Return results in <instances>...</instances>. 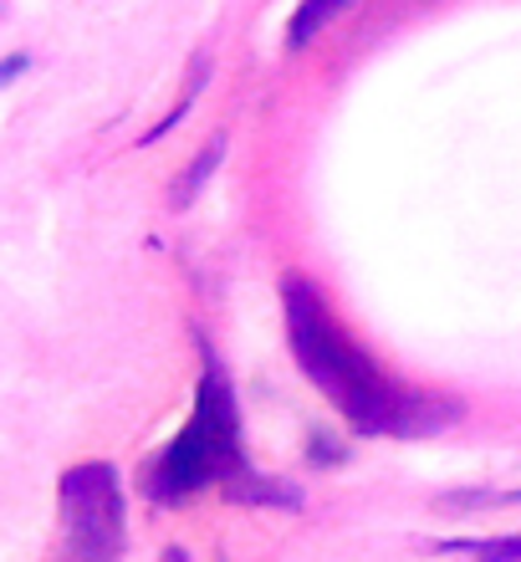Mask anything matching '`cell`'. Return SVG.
Listing matches in <instances>:
<instances>
[{"label":"cell","mask_w":521,"mask_h":562,"mask_svg":"<svg viewBox=\"0 0 521 562\" xmlns=\"http://www.w3.org/2000/svg\"><path fill=\"white\" fill-rule=\"evenodd\" d=\"M282 312H286V342L297 353L302 373L313 379L338 415L363 435H424L440 419H424L434 400H419L415 389L394 384L378 363L343 333V323L328 312V302L307 286V277L282 281Z\"/></svg>","instance_id":"cell-1"},{"label":"cell","mask_w":521,"mask_h":562,"mask_svg":"<svg viewBox=\"0 0 521 562\" xmlns=\"http://www.w3.org/2000/svg\"><path fill=\"white\" fill-rule=\"evenodd\" d=\"M215 481H236L230 496H246V502H267L256 486H267V481H256L251 465H246V450H240V415H236V394L225 384V373L209 363L200 389H194V409L184 419L174 440L165 445V456L149 460V471H144V491H149L154 502H190L200 496L205 486Z\"/></svg>","instance_id":"cell-2"},{"label":"cell","mask_w":521,"mask_h":562,"mask_svg":"<svg viewBox=\"0 0 521 562\" xmlns=\"http://www.w3.org/2000/svg\"><path fill=\"white\" fill-rule=\"evenodd\" d=\"M61 537L72 562H118L128 542V506H123V481L107 460H82L57 481Z\"/></svg>","instance_id":"cell-3"},{"label":"cell","mask_w":521,"mask_h":562,"mask_svg":"<svg viewBox=\"0 0 521 562\" xmlns=\"http://www.w3.org/2000/svg\"><path fill=\"white\" fill-rule=\"evenodd\" d=\"M343 5H348V0H302L297 11H292V21H286V46H292V52H302L313 36H322V31L338 21V11H343Z\"/></svg>","instance_id":"cell-4"},{"label":"cell","mask_w":521,"mask_h":562,"mask_svg":"<svg viewBox=\"0 0 521 562\" xmlns=\"http://www.w3.org/2000/svg\"><path fill=\"white\" fill-rule=\"evenodd\" d=\"M205 72H209V61H205V57H194V61H190V82H184V92H179V103L169 108V119H159V123H154V128H149V134H144V144H154V138H165L169 128H174V123L184 119V113H190L194 92L205 88Z\"/></svg>","instance_id":"cell-5"},{"label":"cell","mask_w":521,"mask_h":562,"mask_svg":"<svg viewBox=\"0 0 521 562\" xmlns=\"http://www.w3.org/2000/svg\"><path fill=\"white\" fill-rule=\"evenodd\" d=\"M450 552H471L476 562H521V532L480 537V542H445Z\"/></svg>","instance_id":"cell-6"},{"label":"cell","mask_w":521,"mask_h":562,"mask_svg":"<svg viewBox=\"0 0 521 562\" xmlns=\"http://www.w3.org/2000/svg\"><path fill=\"white\" fill-rule=\"evenodd\" d=\"M220 154H225V138H215V144H209L205 154H200V159H194L190 169H184V179H179V184H174V205H179V210L190 205V200H194V190H200V184H205V179L215 175V164H220Z\"/></svg>","instance_id":"cell-7"},{"label":"cell","mask_w":521,"mask_h":562,"mask_svg":"<svg viewBox=\"0 0 521 562\" xmlns=\"http://www.w3.org/2000/svg\"><path fill=\"white\" fill-rule=\"evenodd\" d=\"M26 67H31L26 52H11V57H0V88H11V82L26 72Z\"/></svg>","instance_id":"cell-8"},{"label":"cell","mask_w":521,"mask_h":562,"mask_svg":"<svg viewBox=\"0 0 521 562\" xmlns=\"http://www.w3.org/2000/svg\"><path fill=\"white\" fill-rule=\"evenodd\" d=\"M169 562H184V552H169Z\"/></svg>","instance_id":"cell-9"}]
</instances>
